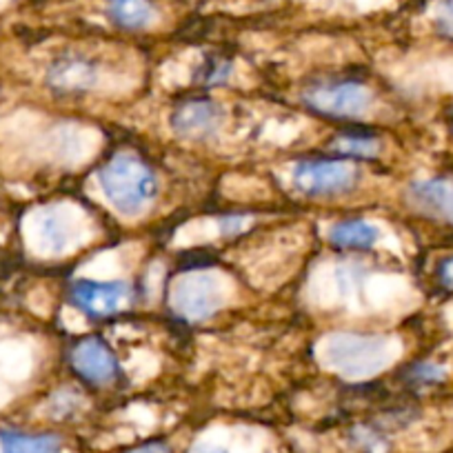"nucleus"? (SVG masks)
<instances>
[{"instance_id": "f257e3e1", "label": "nucleus", "mask_w": 453, "mask_h": 453, "mask_svg": "<svg viewBox=\"0 0 453 453\" xmlns=\"http://www.w3.org/2000/svg\"><path fill=\"white\" fill-rule=\"evenodd\" d=\"M394 342L376 334H335L322 345V363L340 376L354 380L376 376L394 363Z\"/></svg>"}, {"instance_id": "f03ea898", "label": "nucleus", "mask_w": 453, "mask_h": 453, "mask_svg": "<svg viewBox=\"0 0 453 453\" xmlns=\"http://www.w3.org/2000/svg\"><path fill=\"white\" fill-rule=\"evenodd\" d=\"M100 189L116 211L138 216L158 194L154 172L132 154H120L109 160L98 173Z\"/></svg>"}, {"instance_id": "7ed1b4c3", "label": "nucleus", "mask_w": 453, "mask_h": 453, "mask_svg": "<svg viewBox=\"0 0 453 453\" xmlns=\"http://www.w3.org/2000/svg\"><path fill=\"white\" fill-rule=\"evenodd\" d=\"M304 104L329 119H360L372 107V94L360 82H320L303 94Z\"/></svg>"}, {"instance_id": "20e7f679", "label": "nucleus", "mask_w": 453, "mask_h": 453, "mask_svg": "<svg viewBox=\"0 0 453 453\" xmlns=\"http://www.w3.org/2000/svg\"><path fill=\"white\" fill-rule=\"evenodd\" d=\"M294 187L304 196H338L358 180V169L347 160H303L291 173Z\"/></svg>"}, {"instance_id": "39448f33", "label": "nucleus", "mask_w": 453, "mask_h": 453, "mask_svg": "<svg viewBox=\"0 0 453 453\" xmlns=\"http://www.w3.org/2000/svg\"><path fill=\"white\" fill-rule=\"evenodd\" d=\"M222 285L209 273H189L172 289V307L189 322L207 320L222 307Z\"/></svg>"}, {"instance_id": "423d86ee", "label": "nucleus", "mask_w": 453, "mask_h": 453, "mask_svg": "<svg viewBox=\"0 0 453 453\" xmlns=\"http://www.w3.org/2000/svg\"><path fill=\"white\" fill-rule=\"evenodd\" d=\"M169 123H172L173 134H178L180 138H187V141H207V138H211L218 132L222 116L216 103L204 98H194L178 104L172 111Z\"/></svg>"}, {"instance_id": "0eeeda50", "label": "nucleus", "mask_w": 453, "mask_h": 453, "mask_svg": "<svg viewBox=\"0 0 453 453\" xmlns=\"http://www.w3.org/2000/svg\"><path fill=\"white\" fill-rule=\"evenodd\" d=\"M129 298L127 282H94V280H78L72 287V303L81 311L89 316H109L116 313Z\"/></svg>"}, {"instance_id": "6e6552de", "label": "nucleus", "mask_w": 453, "mask_h": 453, "mask_svg": "<svg viewBox=\"0 0 453 453\" xmlns=\"http://www.w3.org/2000/svg\"><path fill=\"white\" fill-rule=\"evenodd\" d=\"M98 81V67L82 56H63L47 69V85L60 94H85Z\"/></svg>"}, {"instance_id": "1a4fd4ad", "label": "nucleus", "mask_w": 453, "mask_h": 453, "mask_svg": "<svg viewBox=\"0 0 453 453\" xmlns=\"http://www.w3.org/2000/svg\"><path fill=\"white\" fill-rule=\"evenodd\" d=\"M72 365L87 382H94V385H107L119 372L111 349L100 338L82 340L81 345L73 349Z\"/></svg>"}, {"instance_id": "9d476101", "label": "nucleus", "mask_w": 453, "mask_h": 453, "mask_svg": "<svg viewBox=\"0 0 453 453\" xmlns=\"http://www.w3.org/2000/svg\"><path fill=\"white\" fill-rule=\"evenodd\" d=\"M409 203L425 216L453 225V180L431 178L409 187Z\"/></svg>"}, {"instance_id": "9b49d317", "label": "nucleus", "mask_w": 453, "mask_h": 453, "mask_svg": "<svg viewBox=\"0 0 453 453\" xmlns=\"http://www.w3.org/2000/svg\"><path fill=\"white\" fill-rule=\"evenodd\" d=\"M329 241L342 250H372L380 241V229L367 220H345L331 226Z\"/></svg>"}, {"instance_id": "f8f14e48", "label": "nucleus", "mask_w": 453, "mask_h": 453, "mask_svg": "<svg viewBox=\"0 0 453 453\" xmlns=\"http://www.w3.org/2000/svg\"><path fill=\"white\" fill-rule=\"evenodd\" d=\"M3 453H60V438L54 434H23V431H0Z\"/></svg>"}, {"instance_id": "ddd939ff", "label": "nucleus", "mask_w": 453, "mask_h": 453, "mask_svg": "<svg viewBox=\"0 0 453 453\" xmlns=\"http://www.w3.org/2000/svg\"><path fill=\"white\" fill-rule=\"evenodd\" d=\"M107 14L123 29H145L154 20L150 0H107Z\"/></svg>"}, {"instance_id": "4468645a", "label": "nucleus", "mask_w": 453, "mask_h": 453, "mask_svg": "<svg viewBox=\"0 0 453 453\" xmlns=\"http://www.w3.org/2000/svg\"><path fill=\"white\" fill-rule=\"evenodd\" d=\"M331 150L342 156H360L373 158L380 151V142L372 136H338L331 142Z\"/></svg>"}, {"instance_id": "2eb2a0df", "label": "nucleus", "mask_w": 453, "mask_h": 453, "mask_svg": "<svg viewBox=\"0 0 453 453\" xmlns=\"http://www.w3.org/2000/svg\"><path fill=\"white\" fill-rule=\"evenodd\" d=\"M351 438H354V442L358 444L363 451H367V453H387V440L382 438L378 431L367 429V426H358V429H354Z\"/></svg>"}, {"instance_id": "dca6fc26", "label": "nucleus", "mask_w": 453, "mask_h": 453, "mask_svg": "<svg viewBox=\"0 0 453 453\" xmlns=\"http://www.w3.org/2000/svg\"><path fill=\"white\" fill-rule=\"evenodd\" d=\"M435 23L444 36L453 38V0H442L435 14Z\"/></svg>"}, {"instance_id": "f3484780", "label": "nucleus", "mask_w": 453, "mask_h": 453, "mask_svg": "<svg viewBox=\"0 0 453 453\" xmlns=\"http://www.w3.org/2000/svg\"><path fill=\"white\" fill-rule=\"evenodd\" d=\"M411 376L416 378L418 382H440L444 376H447V372H444L440 365L425 363V365H418V367L411 372Z\"/></svg>"}, {"instance_id": "a211bd4d", "label": "nucleus", "mask_w": 453, "mask_h": 453, "mask_svg": "<svg viewBox=\"0 0 453 453\" xmlns=\"http://www.w3.org/2000/svg\"><path fill=\"white\" fill-rule=\"evenodd\" d=\"M232 73V65L229 63H211V69L207 67V73H204V82L213 85V82H222L229 78Z\"/></svg>"}, {"instance_id": "6ab92c4d", "label": "nucleus", "mask_w": 453, "mask_h": 453, "mask_svg": "<svg viewBox=\"0 0 453 453\" xmlns=\"http://www.w3.org/2000/svg\"><path fill=\"white\" fill-rule=\"evenodd\" d=\"M127 453H172L169 451V447L165 442H145V444H141V447H134L132 451H127Z\"/></svg>"}, {"instance_id": "aec40b11", "label": "nucleus", "mask_w": 453, "mask_h": 453, "mask_svg": "<svg viewBox=\"0 0 453 453\" xmlns=\"http://www.w3.org/2000/svg\"><path fill=\"white\" fill-rule=\"evenodd\" d=\"M440 280H442V285L453 287V258L444 260V265L440 267Z\"/></svg>"}, {"instance_id": "412c9836", "label": "nucleus", "mask_w": 453, "mask_h": 453, "mask_svg": "<svg viewBox=\"0 0 453 453\" xmlns=\"http://www.w3.org/2000/svg\"><path fill=\"white\" fill-rule=\"evenodd\" d=\"M187 453H226V449L211 447V444H194Z\"/></svg>"}]
</instances>
